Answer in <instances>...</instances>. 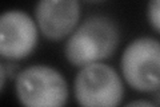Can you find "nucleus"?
<instances>
[{"label":"nucleus","instance_id":"5","mask_svg":"<svg viewBox=\"0 0 160 107\" xmlns=\"http://www.w3.org/2000/svg\"><path fill=\"white\" fill-rule=\"evenodd\" d=\"M39 27L35 18L23 9H7L0 16V56L18 62L28 58L39 44Z\"/></svg>","mask_w":160,"mask_h":107},{"label":"nucleus","instance_id":"8","mask_svg":"<svg viewBox=\"0 0 160 107\" xmlns=\"http://www.w3.org/2000/svg\"><path fill=\"white\" fill-rule=\"evenodd\" d=\"M7 68H6V64L4 62L0 63V91L4 93V90H6V82H7Z\"/></svg>","mask_w":160,"mask_h":107},{"label":"nucleus","instance_id":"10","mask_svg":"<svg viewBox=\"0 0 160 107\" xmlns=\"http://www.w3.org/2000/svg\"><path fill=\"white\" fill-rule=\"evenodd\" d=\"M153 103L155 106H160V88L153 93Z\"/></svg>","mask_w":160,"mask_h":107},{"label":"nucleus","instance_id":"9","mask_svg":"<svg viewBox=\"0 0 160 107\" xmlns=\"http://www.w3.org/2000/svg\"><path fill=\"white\" fill-rule=\"evenodd\" d=\"M127 106H155V103H153V100H143V99H140V100L129 102Z\"/></svg>","mask_w":160,"mask_h":107},{"label":"nucleus","instance_id":"3","mask_svg":"<svg viewBox=\"0 0 160 107\" xmlns=\"http://www.w3.org/2000/svg\"><path fill=\"white\" fill-rule=\"evenodd\" d=\"M120 74L129 88L153 94L160 88V40L139 36L131 40L120 56Z\"/></svg>","mask_w":160,"mask_h":107},{"label":"nucleus","instance_id":"4","mask_svg":"<svg viewBox=\"0 0 160 107\" xmlns=\"http://www.w3.org/2000/svg\"><path fill=\"white\" fill-rule=\"evenodd\" d=\"M124 79L112 66L96 62L80 67L73 79V96L84 107H113L124 99Z\"/></svg>","mask_w":160,"mask_h":107},{"label":"nucleus","instance_id":"1","mask_svg":"<svg viewBox=\"0 0 160 107\" xmlns=\"http://www.w3.org/2000/svg\"><path fill=\"white\" fill-rule=\"evenodd\" d=\"M120 29L113 19L106 15H91L79 23L66 39L64 56L76 68L104 62L116 52Z\"/></svg>","mask_w":160,"mask_h":107},{"label":"nucleus","instance_id":"6","mask_svg":"<svg viewBox=\"0 0 160 107\" xmlns=\"http://www.w3.org/2000/svg\"><path fill=\"white\" fill-rule=\"evenodd\" d=\"M33 18L44 38L60 42L67 39L80 23V0H38Z\"/></svg>","mask_w":160,"mask_h":107},{"label":"nucleus","instance_id":"2","mask_svg":"<svg viewBox=\"0 0 160 107\" xmlns=\"http://www.w3.org/2000/svg\"><path fill=\"white\" fill-rule=\"evenodd\" d=\"M15 95L26 107H60L69 98L66 78L47 64H32L15 76Z\"/></svg>","mask_w":160,"mask_h":107},{"label":"nucleus","instance_id":"11","mask_svg":"<svg viewBox=\"0 0 160 107\" xmlns=\"http://www.w3.org/2000/svg\"><path fill=\"white\" fill-rule=\"evenodd\" d=\"M83 2L89 3V4H98V3H103V2H106V0H83Z\"/></svg>","mask_w":160,"mask_h":107},{"label":"nucleus","instance_id":"7","mask_svg":"<svg viewBox=\"0 0 160 107\" xmlns=\"http://www.w3.org/2000/svg\"><path fill=\"white\" fill-rule=\"evenodd\" d=\"M147 20L155 31L160 34V0H148Z\"/></svg>","mask_w":160,"mask_h":107}]
</instances>
